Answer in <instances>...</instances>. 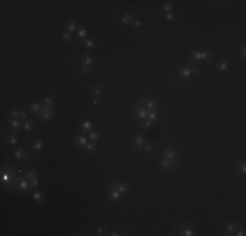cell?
Segmentation results:
<instances>
[{
    "instance_id": "obj_1",
    "label": "cell",
    "mask_w": 246,
    "mask_h": 236,
    "mask_svg": "<svg viewBox=\"0 0 246 236\" xmlns=\"http://www.w3.org/2000/svg\"><path fill=\"white\" fill-rule=\"evenodd\" d=\"M3 176H1V185L4 188H8V189H11V186H12V182L15 181L16 178H17V175H16V171L13 167H7L4 168L3 167Z\"/></svg>"
},
{
    "instance_id": "obj_2",
    "label": "cell",
    "mask_w": 246,
    "mask_h": 236,
    "mask_svg": "<svg viewBox=\"0 0 246 236\" xmlns=\"http://www.w3.org/2000/svg\"><path fill=\"white\" fill-rule=\"evenodd\" d=\"M40 119L42 121H51L54 118V113H52V108L51 106H47V105H42L41 109V113L38 114Z\"/></svg>"
},
{
    "instance_id": "obj_3",
    "label": "cell",
    "mask_w": 246,
    "mask_h": 236,
    "mask_svg": "<svg viewBox=\"0 0 246 236\" xmlns=\"http://www.w3.org/2000/svg\"><path fill=\"white\" fill-rule=\"evenodd\" d=\"M135 114H136V117H138L140 121H144V119H147L148 112H147V109H145L140 102H138V105H136V109H135Z\"/></svg>"
},
{
    "instance_id": "obj_4",
    "label": "cell",
    "mask_w": 246,
    "mask_h": 236,
    "mask_svg": "<svg viewBox=\"0 0 246 236\" xmlns=\"http://www.w3.org/2000/svg\"><path fill=\"white\" fill-rule=\"evenodd\" d=\"M107 198H109V201H111V202H117L121 198V193H119V190L117 189V188H110L109 193H107Z\"/></svg>"
},
{
    "instance_id": "obj_5",
    "label": "cell",
    "mask_w": 246,
    "mask_h": 236,
    "mask_svg": "<svg viewBox=\"0 0 246 236\" xmlns=\"http://www.w3.org/2000/svg\"><path fill=\"white\" fill-rule=\"evenodd\" d=\"M28 189H30V181L26 177H18V190L25 192Z\"/></svg>"
},
{
    "instance_id": "obj_6",
    "label": "cell",
    "mask_w": 246,
    "mask_h": 236,
    "mask_svg": "<svg viewBox=\"0 0 246 236\" xmlns=\"http://www.w3.org/2000/svg\"><path fill=\"white\" fill-rule=\"evenodd\" d=\"M178 76L181 79H190L192 76V72H191V68H189V67H181L180 70H178Z\"/></svg>"
},
{
    "instance_id": "obj_7",
    "label": "cell",
    "mask_w": 246,
    "mask_h": 236,
    "mask_svg": "<svg viewBox=\"0 0 246 236\" xmlns=\"http://www.w3.org/2000/svg\"><path fill=\"white\" fill-rule=\"evenodd\" d=\"M164 155H165V157H166V159L173 160V161H178V160H177V154H175V151L173 150L172 147H165Z\"/></svg>"
},
{
    "instance_id": "obj_8",
    "label": "cell",
    "mask_w": 246,
    "mask_h": 236,
    "mask_svg": "<svg viewBox=\"0 0 246 236\" xmlns=\"http://www.w3.org/2000/svg\"><path fill=\"white\" fill-rule=\"evenodd\" d=\"M110 188H117L121 194H127V193H128V185L127 184H121V182L115 181V182H113V184L110 185Z\"/></svg>"
},
{
    "instance_id": "obj_9",
    "label": "cell",
    "mask_w": 246,
    "mask_h": 236,
    "mask_svg": "<svg viewBox=\"0 0 246 236\" xmlns=\"http://www.w3.org/2000/svg\"><path fill=\"white\" fill-rule=\"evenodd\" d=\"M237 228H238V224H237L236 222H226V224H225L226 234H224V235H232L233 232H236Z\"/></svg>"
},
{
    "instance_id": "obj_10",
    "label": "cell",
    "mask_w": 246,
    "mask_h": 236,
    "mask_svg": "<svg viewBox=\"0 0 246 236\" xmlns=\"http://www.w3.org/2000/svg\"><path fill=\"white\" fill-rule=\"evenodd\" d=\"M121 22L124 26H128V25H131L134 22V16L131 13H123L121 16Z\"/></svg>"
},
{
    "instance_id": "obj_11",
    "label": "cell",
    "mask_w": 246,
    "mask_h": 236,
    "mask_svg": "<svg viewBox=\"0 0 246 236\" xmlns=\"http://www.w3.org/2000/svg\"><path fill=\"white\" fill-rule=\"evenodd\" d=\"M4 143L5 144H17L18 136L16 134H8V135L4 136Z\"/></svg>"
},
{
    "instance_id": "obj_12",
    "label": "cell",
    "mask_w": 246,
    "mask_h": 236,
    "mask_svg": "<svg viewBox=\"0 0 246 236\" xmlns=\"http://www.w3.org/2000/svg\"><path fill=\"white\" fill-rule=\"evenodd\" d=\"M175 165H177V161L169 160V159H166V157H164V159L161 160V167H163L164 169H172V168L175 167Z\"/></svg>"
},
{
    "instance_id": "obj_13",
    "label": "cell",
    "mask_w": 246,
    "mask_h": 236,
    "mask_svg": "<svg viewBox=\"0 0 246 236\" xmlns=\"http://www.w3.org/2000/svg\"><path fill=\"white\" fill-rule=\"evenodd\" d=\"M147 119H148V121H151L152 123L158 122V119H160V116H158V112H157V110H149V112H148Z\"/></svg>"
},
{
    "instance_id": "obj_14",
    "label": "cell",
    "mask_w": 246,
    "mask_h": 236,
    "mask_svg": "<svg viewBox=\"0 0 246 236\" xmlns=\"http://www.w3.org/2000/svg\"><path fill=\"white\" fill-rule=\"evenodd\" d=\"M75 144L77 146V147H84V146L88 144V139H86V136L81 134V135H77L76 139H75Z\"/></svg>"
},
{
    "instance_id": "obj_15",
    "label": "cell",
    "mask_w": 246,
    "mask_h": 236,
    "mask_svg": "<svg viewBox=\"0 0 246 236\" xmlns=\"http://www.w3.org/2000/svg\"><path fill=\"white\" fill-rule=\"evenodd\" d=\"M9 125L12 127L13 133H20V127H21V123H20V118H15V119H11L9 121Z\"/></svg>"
},
{
    "instance_id": "obj_16",
    "label": "cell",
    "mask_w": 246,
    "mask_h": 236,
    "mask_svg": "<svg viewBox=\"0 0 246 236\" xmlns=\"http://www.w3.org/2000/svg\"><path fill=\"white\" fill-rule=\"evenodd\" d=\"M42 148H43V139H42V138H37V139L33 142V150H34L35 152H40V151H42Z\"/></svg>"
},
{
    "instance_id": "obj_17",
    "label": "cell",
    "mask_w": 246,
    "mask_h": 236,
    "mask_svg": "<svg viewBox=\"0 0 246 236\" xmlns=\"http://www.w3.org/2000/svg\"><path fill=\"white\" fill-rule=\"evenodd\" d=\"M81 63L84 67H89L93 64V58H92V55L89 54H84L81 57Z\"/></svg>"
},
{
    "instance_id": "obj_18",
    "label": "cell",
    "mask_w": 246,
    "mask_h": 236,
    "mask_svg": "<svg viewBox=\"0 0 246 236\" xmlns=\"http://www.w3.org/2000/svg\"><path fill=\"white\" fill-rule=\"evenodd\" d=\"M132 142H134V144H135V147H143V144H144V136L141 135V134H136V135L134 136Z\"/></svg>"
},
{
    "instance_id": "obj_19",
    "label": "cell",
    "mask_w": 246,
    "mask_h": 236,
    "mask_svg": "<svg viewBox=\"0 0 246 236\" xmlns=\"http://www.w3.org/2000/svg\"><path fill=\"white\" fill-rule=\"evenodd\" d=\"M180 231H178V235H182V236H192L194 235V231H192L191 228H189V227H184V226H181Z\"/></svg>"
},
{
    "instance_id": "obj_20",
    "label": "cell",
    "mask_w": 246,
    "mask_h": 236,
    "mask_svg": "<svg viewBox=\"0 0 246 236\" xmlns=\"http://www.w3.org/2000/svg\"><path fill=\"white\" fill-rule=\"evenodd\" d=\"M80 129H81L83 133H88V131L90 133L92 129H93V123L89 122V121H84L81 125H80Z\"/></svg>"
},
{
    "instance_id": "obj_21",
    "label": "cell",
    "mask_w": 246,
    "mask_h": 236,
    "mask_svg": "<svg viewBox=\"0 0 246 236\" xmlns=\"http://www.w3.org/2000/svg\"><path fill=\"white\" fill-rule=\"evenodd\" d=\"M24 129L26 131H33V129H34V122H33L32 118H26V119L24 121Z\"/></svg>"
},
{
    "instance_id": "obj_22",
    "label": "cell",
    "mask_w": 246,
    "mask_h": 236,
    "mask_svg": "<svg viewBox=\"0 0 246 236\" xmlns=\"http://www.w3.org/2000/svg\"><path fill=\"white\" fill-rule=\"evenodd\" d=\"M26 156H28V154H26V151H25L24 148H18V150L15 151V157L17 160H24Z\"/></svg>"
},
{
    "instance_id": "obj_23",
    "label": "cell",
    "mask_w": 246,
    "mask_h": 236,
    "mask_svg": "<svg viewBox=\"0 0 246 236\" xmlns=\"http://www.w3.org/2000/svg\"><path fill=\"white\" fill-rule=\"evenodd\" d=\"M75 20H68V21L66 22V32H69L72 34V33L75 32Z\"/></svg>"
},
{
    "instance_id": "obj_24",
    "label": "cell",
    "mask_w": 246,
    "mask_h": 236,
    "mask_svg": "<svg viewBox=\"0 0 246 236\" xmlns=\"http://www.w3.org/2000/svg\"><path fill=\"white\" fill-rule=\"evenodd\" d=\"M33 199H34L37 203H42V202H43V194H42V192L35 190V192L33 193Z\"/></svg>"
},
{
    "instance_id": "obj_25",
    "label": "cell",
    "mask_w": 246,
    "mask_h": 236,
    "mask_svg": "<svg viewBox=\"0 0 246 236\" xmlns=\"http://www.w3.org/2000/svg\"><path fill=\"white\" fill-rule=\"evenodd\" d=\"M217 71H226L228 70V62L226 60H219L216 64Z\"/></svg>"
},
{
    "instance_id": "obj_26",
    "label": "cell",
    "mask_w": 246,
    "mask_h": 236,
    "mask_svg": "<svg viewBox=\"0 0 246 236\" xmlns=\"http://www.w3.org/2000/svg\"><path fill=\"white\" fill-rule=\"evenodd\" d=\"M41 109H42V104H40V102H33L32 105H30V110L35 114H40Z\"/></svg>"
},
{
    "instance_id": "obj_27",
    "label": "cell",
    "mask_w": 246,
    "mask_h": 236,
    "mask_svg": "<svg viewBox=\"0 0 246 236\" xmlns=\"http://www.w3.org/2000/svg\"><path fill=\"white\" fill-rule=\"evenodd\" d=\"M85 147H86V152H88V154H94L97 151V146H96V143H94V142L88 143Z\"/></svg>"
},
{
    "instance_id": "obj_28",
    "label": "cell",
    "mask_w": 246,
    "mask_h": 236,
    "mask_svg": "<svg viewBox=\"0 0 246 236\" xmlns=\"http://www.w3.org/2000/svg\"><path fill=\"white\" fill-rule=\"evenodd\" d=\"M86 34H88V30H86L84 26H81V28H80V30L77 32V38H79V41L81 42L83 39L86 37Z\"/></svg>"
},
{
    "instance_id": "obj_29",
    "label": "cell",
    "mask_w": 246,
    "mask_h": 236,
    "mask_svg": "<svg viewBox=\"0 0 246 236\" xmlns=\"http://www.w3.org/2000/svg\"><path fill=\"white\" fill-rule=\"evenodd\" d=\"M25 177H26L29 181H32L33 178H35V177H38V175H37V172H35L34 169H29L26 172V175H25Z\"/></svg>"
},
{
    "instance_id": "obj_30",
    "label": "cell",
    "mask_w": 246,
    "mask_h": 236,
    "mask_svg": "<svg viewBox=\"0 0 246 236\" xmlns=\"http://www.w3.org/2000/svg\"><path fill=\"white\" fill-rule=\"evenodd\" d=\"M93 93H94V96H96V97L102 96V93H103L102 87H101V85H94V87H93Z\"/></svg>"
},
{
    "instance_id": "obj_31",
    "label": "cell",
    "mask_w": 246,
    "mask_h": 236,
    "mask_svg": "<svg viewBox=\"0 0 246 236\" xmlns=\"http://www.w3.org/2000/svg\"><path fill=\"white\" fill-rule=\"evenodd\" d=\"M42 105H47V106H51L52 108V105H54V98L50 96H46L43 98V101H42Z\"/></svg>"
},
{
    "instance_id": "obj_32",
    "label": "cell",
    "mask_w": 246,
    "mask_h": 236,
    "mask_svg": "<svg viewBox=\"0 0 246 236\" xmlns=\"http://www.w3.org/2000/svg\"><path fill=\"white\" fill-rule=\"evenodd\" d=\"M191 62L192 63H195L197 60H200V51H192L191 53Z\"/></svg>"
},
{
    "instance_id": "obj_33",
    "label": "cell",
    "mask_w": 246,
    "mask_h": 236,
    "mask_svg": "<svg viewBox=\"0 0 246 236\" xmlns=\"http://www.w3.org/2000/svg\"><path fill=\"white\" fill-rule=\"evenodd\" d=\"M98 138H100V135H98V133H96V131H90V133H89V139H90V142L96 143L97 140H98Z\"/></svg>"
},
{
    "instance_id": "obj_34",
    "label": "cell",
    "mask_w": 246,
    "mask_h": 236,
    "mask_svg": "<svg viewBox=\"0 0 246 236\" xmlns=\"http://www.w3.org/2000/svg\"><path fill=\"white\" fill-rule=\"evenodd\" d=\"M94 47H96V45H94L93 39H88V41L85 42V49L86 50H93Z\"/></svg>"
},
{
    "instance_id": "obj_35",
    "label": "cell",
    "mask_w": 246,
    "mask_h": 236,
    "mask_svg": "<svg viewBox=\"0 0 246 236\" xmlns=\"http://www.w3.org/2000/svg\"><path fill=\"white\" fill-rule=\"evenodd\" d=\"M143 150H144V152L151 154V152H152V150H153L152 143H144V144H143Z\"/></svg>"
},
{
    "instance_id": "obj_36",
    "label": "cell",
    "mask_w": 246,
    "mask_h": 236,
    "mask_svg": "<svg viewBox=\"0 0 246 236\" xmlns=\"http://www.w3.org/2000/svg\"><path fill=\"white\" fill-rule=\"evenodd\" d=\"M200 59H203V60H211L212 55L207 51H200Z\"/></svg>"
},
{
    "instance_id": "obj_37",
    "label": "cell",
    "mask_w": 246,
    "mask_h": 236,
    "mask_svg": "<svg viewBox=\"0 0 246 236\" xmlns=\"http://www.w3.org/2000/svg\"><path fill=\"white\" fill-rule=\"evenodd\" d=\"M20 112H21V110H18V109H13V110L11 112V114H9V118H11V119H15V118H20Z\"/></svg>"
},
{
    "instance_id": "obj_38",
    "label": "cell",
    "mask_w": 246,
    "mask_h": 236,
    "mask_svg": "<svg viewBox=\"0 0 246 236\" xmlns=\"http://www.w3.org/2000/svg\"><path fill=\"white\" fill-rule=\"evenodd\" d=\"M40 186V178L38 177H35V178H33L32 181H30V189H34V188Z\"/></svg>"
},
{
    "instance_id": "obj_39",
    "label": "cell",
    "mask_w": 246,
    "mask_h": 236,
    "mask_svg": "<svg viewBox=\"0 0 246 236\" xmlns=\"http://www.w3.org/2000/svg\"><path fill=\"white\" fill-rule=\"evenodd\" d=\"M62 38H63L64 42H69L72 39V34L69 32H64L63 34H62Z\"/></svg>"
},
{
    "instance_id": "obj_40",
    "label": "cell",
    "mask_w": 246,
    "mask_h": 236,
    "mask_svg": "<svg viewBox=\"0 0 246 236\" xmlns=\"http://www.w3.org/2000/svg\"><path fill=\"white\" fill-rule=\"evenodd\" d=\"M151 126H152V122H151V121H148V119L141 121V127L145 129V130H149Z\"/></svg>"
},
{
    "instance_id": "obj_41",
    "label": "cell",
    "mask_w": 246,
    "mask_h": 236,
    "mask_svg": "<svg viewBox=\"0 0 246 236\" xmlns=\"http://www.w3.org/2000/svg\"><path fill=\"white\" fill-rule=\"evenodd\" d=\"M172 8H173V5L170 4V3H164V4H163V9H164L165 13H170Z\"/></svg>"
},
{
    "instance_id": "obj_42",
    "label": "cell",
    "mask_w": 246,
    "mask_h": 236,
    "mask_svg": "<svg viewBox=\"0 0 246 236\" xmlns=\"http://www.w3.org/2000/svg\"><path fill=\"white\" fill-rule=\"evenodd\" d=\"M106 231V226L105 224H100L98 227H97V235H103Z\"/></svg>"
},
{
    "instance_id": "obj_43",
    "label": "cell",
    "mask_w": 246,
    "mask_h": 236,
    "mask_svg": "<svg viewBox=\"0 0 246 236\" xmlns=\"http://www.w3.org/2000/svg\"><path fill=\"white\" fill-rule=\"evenodd\" d=\"M237 169H238L241 173H245V172H246V164H245L244 161H242V163H240V164L237 165Z\"/></svg>"
},
{
    "instance_id": "obj_44",
    "label": "cell",
    "mask_w": 246,
    "mask_h": 236,
    "mask_svg": "<svg viewBox=\"0 0 246 236\" xmlns=\"http://www.w3.org/2000/svg\"><path fill=\"white\" fill-rule=\"evenodd\" d=\"M238 55H240V58H242V59L246 58V47L245 46H241V49H240V51H238Z\"/></svg>"
},
{
    "instance_id": "obj_45",
    "label": "cell",
    "mask_w": 246,
    "mask_h": 236,
    "mask_svg": "<svg viewBox=\"0 0 246 236\" xmlns=\"http://www.w3.org/2000/svg\"><path fill=\"white\" fill-rule=\"evenodd\" d=\"M80 72H81V75H84V76H88V74H89V71H88V67H81V70H80Z\"/></svg>"
},
{
    "instance_id": "obj_46",
    "label": "cell",
    "mask_w": 246,
    "mask_h": 236,
    "mask_svg": "<svg viewBox=\"0 0 246 236\" xmlns=\"http://www.w3.org/2000/svg\"><path fill=\"white\" fill-rule=\"evenodd\" d=\"M191 72H192V75H198V74H199V67H198V66L191 67Z\"/></svg>"
},
{
    "instance_id": "obj_47",
    "label": "cell",
    "mask_w": 246,
    "mask_h": 236,
    "mask_svg": "<svg viewBox=\"0 0 246 236\" xmlns=\"http://www.w3.org/2000/svg\"><path fill=\"white\" fill-rule=\"evenodd\" d=\"M132 25H134L135 28H140V26H141V21H139V20H134Z\"/></svg>"
},
{
    "instance_id": "obj_48",
    "label": "cell",
    "mask_w": 246,
    "mask_h": 236,
    "mask_svg": "<svg viewBox=\"0 0 246 236\" xmlns=\"http://www.w3.org/2000/svg\"><path fill=\"white\" fill-rule=\"evenodd\" d=\"M20 118H22V119H26V118H28L26 112H25V110H21V112H20Z\"/></svg>"
},
{
    "instance_id": "obj_49",
    "label": "cell",
    "mask_w": 246,
    "mask_h": 236,
    "mask_svg": "<svg viewBox=\"0 0 246 236\" xmlns=\"http://www.w3.org/2000/svg\"><path fill=\"white\" fill-rule=\"evenodd\" d=\"M165 16H166V20H169V21H173V20H174V16H173L172 13H165Z\"/></svg>"
},
{
    "instance_id": "obj_50",
    "label": "cell",
    "mask_w": 246,
    "mask_h": 236,
    "mask_svg": "<svg viewBox=\"0 0 246 236\" xmlns=\"http://www.w3.org/2000/svg\"><path fill=\"white\" fill-rule=\"evenodd\" d=\"M236 236H245V231L244 230H240V231H237L236 230V234H234Z\"/></svg>"
},
{
    "instance_id": "obj_51",
    "label": "cell",
    "mask_w": 246,
    "mask_h": 236,
    "mask_svg": "<svg viewBox=\"0 0 246 236\" xmlns=\"http://www.w3.org/2000/svg\"><path fill=\"white\" fill-rule=\"evenodd\" d=\"M93 104H94V105H98V104H100V100H98L97 97H96V98H93Z\"/></svg>"
},
{
    "instance_id": "obj_52",
    "label": "cell",
    "mask_w": 246,
    "mask_h": 236,
    "mask_svg": "<svg viewBox=\"0 0 246 236\" xmlns=\"http://www.w3.org/2000/svg\"><path fill=\"white\" fill-rule=\"evenodd\" d=\"M118 235H119V234H118V232H115V231H113V232L110 234V236H118Z\"/></svg>"
}]
</instances>
